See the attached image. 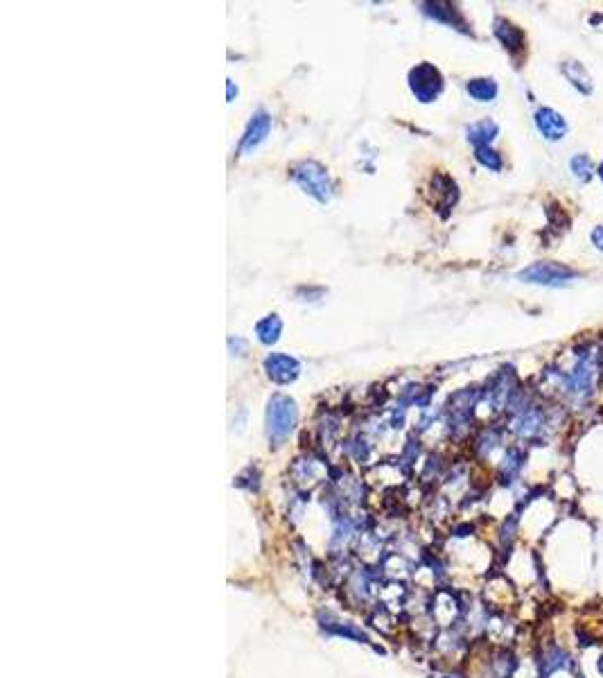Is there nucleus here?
Masks as SVG:
<instances>
[{
	"label": "nucleus",
	"mask_w": 603,
	"mask_h": 678,
	"mask_svg": "<svg viewBox=\"0 0 603 678\" xmlns=\"http://www.w3.org/2000/svg\"><path fill=\"white\" fill-rule=\"evenodd\" d=\"M296 420L298 409L292 398L278 394L269 400V407H267V435H269L274 443H281L292 435Z\"/></svg>",
	"instance_id": "1"
},
{
	"label": "nucleus",
	"mask_w": 603,
	"mask_h": 678,
	"mask_svg": "<svg viewBox=\"0 0 603 678\" xmlns=\"http://www.w3.org/2000/svg\"><path fill=\"white\" fill-rule=\"evenodd\" d=\"M292 176L310 197L317 199V202H321V204L330 202V197H332L330 176H328L326 168H321L319 163H315V161L298 163L292 168Z\"/></svg>",
	"instance_id": "2"
},
{
	"label": "nucleus",
	"mask_w": 603,
	"mask_h": 678,
	"mask_svg": "<svg viewBox=\"0 0 603 678\" xmlns=\"http://www.w3.org/2000/svg\"><path fill=\"white\" fill-rule=\"evenodd\" d=\"M576 276L574 270L561 265V262H535L527 270L518 274V279L524 283H535V285H547V287H563Z\"/></svg>",
	"instance_id": "3"
},
{
	"label": "nucleus",
	"mask_w": 603,
	"mask_h": 678,
	"mask_svg": "<svg viewBox=\"0 0 603 678\" xmlns=\"http://www.w3.org/2000/svg\"><path fill=\"white\" fill-rule=\"evenodd\" d=\"M409 86L420 102H432L443 91V77L432 63H420L409 73Z\"/></svg>",
	"instance_id": "4"
},
{
	"label": "nucleus",
	"mask_w": 603,
	"mask_h": 678,
	"mask_svg": "<svg viewBox=\"0 0 603 678\" xmlns=\"http://www.w3.org/2000/svg\"><path fill=\"white\" fill-rule=\"evenodd\" d=\"M535 667H538V678H552L554 674H561V672L572 674L576 662L567 649L558 647V644H549V647H544L540 651Z\"/></svg>",
	"instance_id": "5"
},
{
	"label": "nucleus",
	"mask_w": 603,
	"mask_h": 678,
	"mask_svg": "<svg viewBox=\"0 0 603 678\" xmlns=\"http://www.w3.org/2000/svg\"><path fill=\"white\" fill-rule=\"evenodd\" d=\"M264 371H267V375H269L274 382H278V385H289V382H294L296 377H298L300 364H298L294 358H289V355L274 353V355H269V358L264 360Z\"/></svg>",
	"instance_id": "6"
},
{
	"label": "nucleus",
	"mask_w": 603,
	"mask_h": 678,
	"mask_svg": "<svg viewBox=\"0 0 603 678\" xmlns=\"http://www.w3.org/2000/svg\"><path fill=\"white\" fill-rule=\"evenodd\" d=\"M535 127L542 133L544 138L549 140H561L565 133H567V120L558 114L554 109H538L535 111Z\"/></svg>",
	"instance_id": "7"
},
{
	"label": "nucleus",
	"mask_w": 603,
	"mask_h": 678,
	"mask_svg": "<svg viewBox=\"0 0 603 678\" xmlns=\"http://www.w3.org/2000/svg\"><path fill=\"white\" fill-rule=\"evenodd\" d=\"M269 129H272V118L267 116L264 111H258V114L251 118L247 131H244L242 143H240V152H251L258 147L260 143L269 136Z\"/></svg>",
	"instance_id": "8"
},
{
	"label": "nucleus",
	"mask_w": 603,
	"mask_h": 678,
	"mask_svg": "<svg viewBox=\"0 0 603 678\" xmlns=\"http://www.w3.org/2000/svg\"><path fill=\"white\" fill-rule=\"evenodd\" d=\"M495 35H497V39L501 43H504V48H508V50H520L522 43H524L522 30L516 28V25H511L508 20H504V18L495 20Z\"/></svg>",
	"instance_id": "9"
},
{
	"label": "nucleus",
	"mask_w": 603,
	"mask_h": 678,
	"mask_svg": "<svg viewBox=\"0 0 603 678\" xmlns=\"http://www.w3.org/2000/svg\"><path fill=\"white\" fill-rule=\"evenodd\" d=\"M495 136H497V125L493 120H479L468 127V140L475 143L477 147H486Z\"/></svg>",
	"instance_id": "10"
},
{
	"label": "nucleus",
	"mask_w": 603,
	"mask_h": 678,
	"mask_svg": "<svg viewBox=\"0 0 603 678\" xmlns=\"http://www.w3.org/2000/svg\"><path fill=\"white\" fill-rule=\"evenodd\" d=\"M563 73L569 82H572L580 93H590L592 91V80L590 75L585 73V68L576 61H565L563 63Z\"/></svg>",
	"instance_id": "11"
},
{
	"label": "nucleus",
	"mask_w": 603,
	"mask_h": 678,
	"mask_svg": "<svg viewBox=\"0 0 603 678\" xmlns=\"http://www.w3.org/2000/svg\"><path fill=\"white\" fill-rule=\"evenodd\" d=\"M281 330H283V321L278 319V315H269L267 319H262L258 326H255V332H258V339L262 344H274L281 337Z\"/></svg>",
	"instance_id": "12"
},
{
	"label": "nucleus",
	"mask_w": 603,
	"mask_h": 678,
	"mask_svg": "<svg viewBox=\"0 0 603 678\" xmlns=\"http://www.w3.org/2000/svg\"><path fill=\"white\" fill-rule=\"evenodd\" d=\"M465 88H468V93H470V97L479 99V102H490V99H495V95H497V84L493 80H484V77L470 80Z\"/></svg>",
	"instance_id": "13"
},
{
	"label": "nucleus",
	"mask_w": 603,
	"mask_h": 678,
	"mask_svg": "<svg viewBox=\"0 0 603 678\" xmlns=\"http://www.w3.org/2000/svg\"><path fill=\"white\" fill-rule=\"evenodd\" d=\"M425 7V14L434 16L437 20H443V23H450V25H461V18L459 12L452 7V5H443V3H427L422 5Z\"/></svg>",
	"instance_id": "14"
},
{
	"label": "nucleus",
	"mask_w": 603,
	"mask_h": 678,
	"mask_svg": "<svg viewBox=\"0 0 603 678\" xmlns=\"http://www.w3.org/2000/svg\"><path fill=\"white\" fill-rule=\"evenodd\" d=\"M522 466H524V454L518 448H513L506 452L504 464H501V473H504L508 480H516L518 473L522 471Z\"/></svg>",
	"instance_id": "15"
},
{
	"label": "nucleus",
	"mask_w": 603,
	"mask_h": 678,
	"mask_svg": "<svg viewBox=\"0 0 603 678\" xmlns=\"http://www.w3.org/2000/svg\"><path fill=\"white\" fill-rule=\"evenodd\" d=\"M477 161L482 165H486L488 170H499L501 168L499 154L495 150H490V147H477Z\"/></svg>",
	"instance_id": "16"
},
{
	"label": "nucleus",
	"mask_w": 603,
	"mask_h": 678,
	"mask_svg": "<svg viewBox=\"0 0 603 678\" xmlns=\"http://www.w3.org/2000/svg\"><path fill=\"white\" fill-rule=\"evenodd\" d=\"M569 168H572V172L576 174V179H583V181H587L592 174V163L587 157H583V154H576L572 163H569Z\"/></svg>",
	"instance_id": "17"
},
{
	"label": "nucleus",
	"mask_w": 603,
	"mask_h": 678,
	"mask_svg": "<svg viewBox=\"0 0 603 678\" xmlns=\"http://www.w3.org/2000/svg\"><path fill=\"white\" fill-rule=\"evenodd\" d=\"M592 242H595V247L603 251V226H597L592 231Z\"/></svg>",
	"instance_id": "18"
},
{
	"label": "nucleus",
	"mask_w": 603,
	"mask_h": 678,
	"mask_svg": "<svg viewBox=\"0 0 603 678\" xmlns=\"http://www.w3.org/2000/svg\"><path fill=\"white\" fill-rule=\"evenodd\" d=\"M597 670H599V674L603 676V653L599 655V662H597Z\"/></svg>",
	"instance_id": "19"
},
{
	"label": "nucleus",
	"mask_w": 603,
	"mask_h": 678,
	"mask_svg": "<svg viewBox=\"0 0 603 678\" xmlns=\"http://www.w3.org/2000/svg\"><path fill=\"white\" fill-rule=\"evenodd\" d=\"M599 176H601V181H603V163L599 165Z\"/></svg>",
	"instance_id": "20"
}]
</instances>
